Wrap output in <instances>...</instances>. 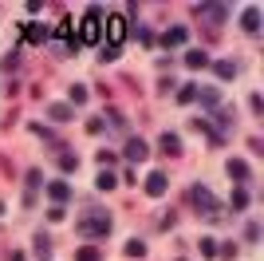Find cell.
I'll return each mask as SVG.
<instances>
[{
	"label": "cell",
	"instance_id": "30bf717a",
	"mask_svg": "<svg viewBox=\"0 0 264 261\" xmlns=\"http://www.w3.org/2000/svg\"><path fill=\"white\" fill-rule=\"evenodd\" d=\"M229 174H233V182H245V178H249V167H245L241 158H233V162H229Z\"/></svg>",
	"mask_w": 264,
	"mask_h": 261
},
{
	"label": "cell",
	"instance_id": "603a6c76",
	"mask_svg": "<svg viewBox=\"0 0 264 261\" xmlns=\"http://www.w3.org/2000/svg\"><path fill=\"white\" fill-rule=\"evenodd\" d=\"M111 186H115V174H107V170H103V174H99V190H111Z\"/></svg>",
	"mask_w": 264,
	"mask_h": 261
},
{
	"label": "cell",
	"instance_id": "d6986e66",
	"mask_svg": "<svg viewBox=\"0 0 264 261\" xmlns=\"http://www.w3.org/2000/svg\"><path fill=\"white\" fill-rule=\"evenodd\" d=\"M245 206H249V194H245V190H236V194H233V210H245Z\"/></svg>",
	"mask_w": 264,
	"mask_h": 261
},
{
	"label": "cell",
	"instance_id": "9c48e42d",
	"mask_svg": "<svg viewBox=\"0 0 264 261\" xmlns=\"http://www.w3.org/2000/svg\"><path fill=\"white\" fill-rule=\"evenodd\" d=\"M47 115H51L56 123H67V119H71V107H67V103H51V107H47Z\"/></svg>",
	"mask_w": 264,
	"mask_h": 261
},
{
	"label": "cell",
	"instance_id": "6da1fadb",
	"mask_svg": "<svg viewBox=\"0 0 264 261\" xmlns=\"http://www.w3.org/2000/svg\"><path fill=\"white\" fill-rule=\"evenodd\" d=\"M99 28H103V8H87V16L75 24V44H95L99 40Z\"/></svg>",
	"mask_w": 264,
	"mask_h": 261
},
{
	"label": "cell",
	"instance_id": "5b68a950",
	"mask_svg": "<svg viewBox=\"0 0 264 261\" xmlns=\"http://www.w3.org/2000/svg\"><path fill=\"white\" fill-rule=\"evenodd\" d=\"M166 186H170V182H166V174L154 170V174L146 178V194H150V198H162V194H166Z\"/></svg>",
	"mask_w": 264,
	"mask_h": 261
},
{
	"label": "cell",
	"instance_id": "277c9868",
	"mask_svg": "<svg viewBox=\"0 0 264 261\" xmlns=\"http://www.w3.org/2000/svg\"><path fill=\"white\" fill-rule=\"evenodd\" d=\"M107 32H111V44H107V48H118V44H122V36H126V16L111 12V16H107Z\"/></svg>",
	"mask_w": 264,
	"mask_h": 261
},
{
	"label": "cell",
	"instance_id": "3957f363",
	"mask_svg": "<svg viewBox=\"0 0 264 261\" xmlns=\"http://www.w3.org/2000/svg\"><path fill=\"white\" fill-rule=\"evenodd\" d=\"M190 202H193V206H197V210H201V214L217 218V198L209 194L205 186H193V190H190Z\"/></svg>",
	"mask_w": 264,
	"mask_h": 261
},
{
	"label": "cell",
	"instance_id": "9a60e30c",
	"mask_svg": "<svg viewBox=\"0 0 264 261\" xmlns=\"http://www.w3.org/2000/svg\"><path fill=\"white\" fill-rule=\"evenodd\" d=\"M186 63H190V67H205L209 56H205V52H190V56H186Z\"/></svg>",
	"mask_w": 264,
	"mask_h": 261
},
{
	"label": "cell",
	"instance_id": "2e32d148",
	"mask_svg": "<svg viewBox=\"0 0 264 261\" xmlns=\"http://www.w3.org/2000/svg\"><path fill=\"white\" fill-rule=\"evenodd\" d=\"M75 24H79V20H63V24H59V40H71V36H75Z\"/></svg>",
	"mask_w": 264,
	"mask_h": 261
},
{
	"label": "cell",
	"instance_id": "cb8c5ba5",
	"mask_svg": "<svg viewBox=\"0 0 264 261\" xmlns=\"http://www.w3.org/2000/svg\"><path fill=\"white\" fill-rule=\"evenodd\" d=\"M126 253H130V257H142V253H146V246H142V242H130V246H126Z\"/></svg>",
	"mask_w": 264,
	"mask_h": 261
},
{
	"label": "cell",
	"instance_id": "e0dca14e",
	"mask_svg": "<svg viewBox=\"0 0 264 261\" xmlns=\"http://www.w3.org/2000/svg\"><path fill=\"white\" fill-rule=\"evenodd\" d=\"M217 76H221V79H233V76H236V67H233L229 60H221V63H217Z\"/></svg>",
	"mask_w": 264,
	"mask_h": 261
},
{
	"label": "cell",
	"instance_id": "8fae6325",
	"mask_svg": "<svg viewBox=\"0 0 264 261\" xmlns=\"http://www.w3.org/2000/svg\"><path fill=\"white\" fill-rule=\"evenodd\" d=\"M47 36H51V32H47V24H32V28H28V40H32V44H44Z\"/></svg>",
	"mask_w": 264,
	"mask_h": 261
},
{
	"label": "cell",
	"instance_id": "5bb4252c",
	"mask_svg": "<svg viewBox=\"0 0 264 261\" xmlns=\"http://www.w3.org/2000/svg\"><path fill=\"white\" fill-rule=\"evenodd\" d=\"M177 44H186V28H170L166 32V48H177Z\"/></svg>",
	"mask_w": 264,
	"mask_h": 261
},
{
	"label": "cell",
	"instance_id": "7a4b0ae2",
	"mask_svg": "<svg viewBox=\"0 0 264 261\" xmlns=\"http://www.w3.org/2000/svg\"><path fill=\"white\" fill-rule=\"evenodd\" d=\"M75 230L83 233V238H103V233H111V218H107V214L79 218V222H75Z\"/></svg>",
	"mask_w": 264,
	"mask_h": 261
},
{
	"label": "cell",
	"instance_id": "44dd1931",
	"mask_svg": "<svg viewBox=\"0 0 264 261\" xmlns=\"http://www.w3.org/2000/svg\"><path fill=\"white\" fill-rule=\"evenodd\" d=\"M59 167H63V170H75V167H79V158H75V154H63V158H59Z\"/></svg>",
	"mask_w": 264,
	"mask_h": 261
},
{
	"label": "cell",
	"instance_id": "ba28073f",
	"mask_svg": "<svg viewBox=\"0 0 264 261\" xmlns=\"http://www.w3.org/2000/svg\"><path fill=\"white\" fill-rule=\"evenodd\" d=\"M241 28H245V32H256V28H260V8H245V16H241Z\"/></svg>",
	"mask_w": 264,
	"mask_h": 261
},
{
	"label": "cell",
	"instance_id": "52a82bcc",
	"mask_svg": "<svg viewBox=\"0 0 264 261\" xmlns=\"http://www.w3.org/2000/svg\"><path fill=\"white\" fill-rule=\"evenodd\" d=\"M197 12H201V16H209V20H213V24H221V20H225V16H229V8H225V4H201V8H197Z\"/></svg>",
	"mask_w": 264,
	"mask_h": 261
},
{
	"label": "cell",
	"instance_id": "8992f818",
	"mask_svg": "<svg viewBox=\"0 0 264 261\" xmlns=\"http://www.w3.org/2000/svg\"><path fill=\"white\" fill-rule=\"evenodd\" d=\"M146 154H150V147L142 138H130V143H126V158H130V162H146Z\"/></svg>",
	"mask_w": 264,
	"mask_h": 261
},
{
	"label": "cell",
	"instance_id": "ffe728a7",
	"mask_svg": "<svg viewBox=\"0 0 264 261\" xmlns=\"http://www.w3.org/2000/svg\"><path fill=\"white\" fill-rule=\"evenodd\" d=\"M201 253H205V257H213V253H217V242H213V238H201Z\"/></svg>",
	"mask_w": 264,
	"mask_h": 261
},
{
	"label": "cell",
	"instance_id": "7402d4cb",
	"mask_svg": "<svg viewBox=\"0 0 264 261\" xmlns=\"http://www.w3.org/2000/svg\"><path fill=\"white\" fill-rule=\"evenodd\" d=\"M71 103H87V87H71Z\"/></svg>",
	"mask_w": 264,
	"mask_h": 261
},
{
	"label": "cell",
	"instance_id": "4fadbf2b",
	"mask_svg": "<svg viewBox=\"0 0 264 261\" xmlns=\"http://www.w3.org/2000/svg\"><path fill=\"white\" fill-rule=\"evenodd\" d=\"M47 194H51L56 202H63L67 194H71V186H67V182H51V186H47Z\"/></svg>",
	"mask_w": 264,
	"mask_h": 261
},
{
	"label": "cell",
	"instance_id": "7c38bea8",
	"mask_svg": "<svg viewBox=\"0 0 264 261\" xmlns=\"http://www.w3.org/2000/svg\"><path fill=\"white\" fill-rule=\"evenodd\" d=\"M162 151H166V154H177V151H181V138L166 131V135H162Z\"/></svg>",
	"mask_w": 264,
	"mask_h": 261
},
{
	"label": "cell",
	"instance_id": "d4e9b609",
	"mask_svg": "<svg viewBox=\"0 0 264 261\" xmlns=\"http://www.w3.org/2000/svg\"><path fill=\"white\" fill-rule=\"evenodd\" d=\"M75 257H79V261H99V253H95V249L87 246V249H79V253H75Z\"/></svg>",
	"mask_w": 264,
	"mask_h": 261
},
{
	"label": "cell",
	"instance_id": "484cf974",
	"mask_svg": "<svg viewBox=\"0 0 264 261\" xmlns=\"http://www.w3.org/2000/svg\"><path fill=\"white\" fill-rule=\"evenodd\" d=\"M193 95H197V87H181V91H177V99H181V103H190Z\"/></svg>",
	"mask_w": 264,
	"mask_h": 261
},
{
	"label": "cell",
	"instance_id": "ac0fdd59",
	"mask_svg": "<svg viewBox=\"0 0 264 261\" xmlns=\"http://www.w3.org/2000/svg\"><path fill=\"white\" fill-rule=\"evenodd\" d=\"M201 103H205V107H217V103H221V95L209 87V91H201Z\"/></svg>",
	"mask_w": 264,
	"mask_h": 261
}]
</instances>
